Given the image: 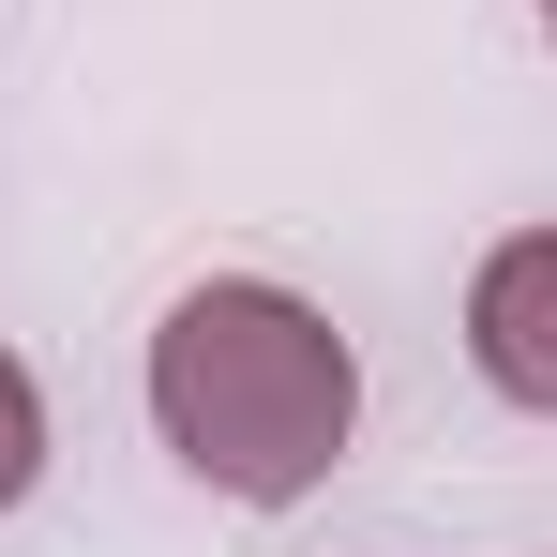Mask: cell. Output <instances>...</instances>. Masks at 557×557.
Listing matches in <instances>:
<instances>
[{
  "mask_svg": "<svg viewBox=\"0 0 557 557\" xmlns=\"http://www.w3.org/2000/svg\"><path fill=\"white\" fill-rule=\"evenodd\" d=\"M30 482H46V392H30V362L0 347V512H15Z\"/></svg>",
  "mask_w": 557,
  "mask_h": 557,
  "instance_id": "obj_3",
  "label": "cell"
},
{
  "mask_svg": "<svg viewBox=\"0 0 557 557\" xmlns=\"http://www.w3.org/2000/svg\"><path fill=\"white\" fill-rule=\"evenodd\" d=\"M543 30H557V0H543Z\"/></svg>",
  "mask_w": 557,
  "mask_h": 557,
  "instance_id": "obj_4",
  "label": "cell"
},
{
  "mask_svg": "<svg viewBox=\"0 0 557 557\" xmlns=\"http://www.w3.org/2000/svg\"><path fill=\"white\" fill-rule=\"evenodd\" d=\"M151 422H166V453H182L211 497L286 512V497H317L332 453H347L362 362H347V332H332L301 286L211 272V286H182L166 332H151Z\"/></svg>",
  "mask_w": 557,
  "mask_h": 557,
  "instance_id": "obj_1",
  "label": "cell"
},
{
  "mask_svg": "<svg viewBox=\"0 0 557 557\" xmlns=\"http://www.w3.org/2000/svg\"><path fill=\"white\" fill-rule=\"evenodd\" d=\"M467 362H482L497 407H543L557 422V226H512L467 272Z\"/></svg>",
  "mask_w": 557,
  "mask_h": 557,
  "instance_id": "obj_2",
  "label": "cell"
}]
</instances>
